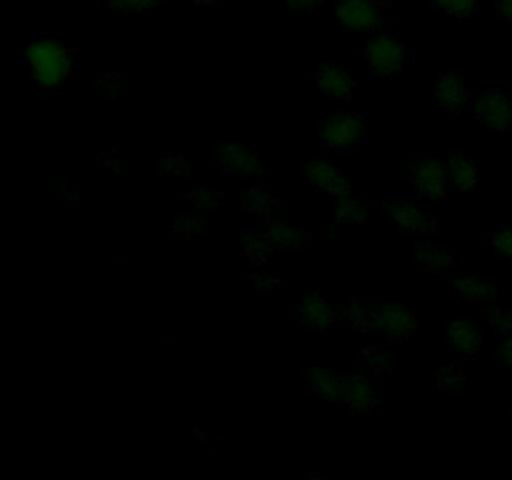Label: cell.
I'll return each mask as SVG.
<instances>
[{"instance_id": "28", "label": "cell", "mask_w": 512, "mask_h": 480, "mask_svg": "<svg viewBox=\"0 0 512 480\" xmlns=\"http://www.w3.org/2000/svg\"><path fill=\"white\" fill-rule=\"evenodd\" d=\"M185 200H190V203L200 210L218 208V205H223V193H218V190L213 188H195L185 195Z\"/></svg>"}, {"instance_id": "9", "label": "cell", "mask_w": 512, "mask_h": 480, "mask_svg": "<svg viewBox=\"0 0 512 480\" xmlns=\"http://www.w3.org/2000/svg\"><path fill=\"white\" fill-rule=\"evenodd\" d=\"M298 320L308 328L330 330L335 325H343V305L330 303L323 295H308L298 305Z\"/></svg>"}, {"instance_id": "1", "label": "cell", "mask_w": 512, "mask_h": 480, "mask_svg": "<svg viewBox=\"0 0 512 480\" xmlns=\"http://www.w3.org/2000/svg\"><path fill=\"white\" fill-rule=\"evenodd\" d=\"M310 385L315 393L328 398L330 403H340L355 413L378 415L383 410V395L373 388V380L365 375H340L335 370H310Z\"/></svg>"}, {"instance_id": "4", "label": "cell", "mask_w": 512, "mask_h": 480, "mask_svg": "<svg viewBox=\"0 0 512 480\" xmlns=\"http://www.w3.org/2000/svg\"><path fill=\"white\" fill-rule=\"evenodd\" d=\"M365 63H368L370 73L380 75V78H388V75L400 73L408 63V48H405L400 40L390 38V35L380 33L365 45L363 50Z\"/></svg>"}, {"instance_id": "34", "label": "cell", "mask_w": 512, "mask_h": 480, "mask_svg": "<svg viewBox=\"0 0 512 480\" xmlns=\"http://www.w3.org/2000/svg\"><path fill=\"white\" fill-rule=\"evenodd\" d=\"M498 363L512 368V333L498 343Z\"/></svg>"}, {"instance_id": "35", "label": "cell", "mask_w": 512, "mask_h": 480, "mask_svg": "<svg viewBox=\"0 0 512 480\" xmlns=\"http://www.w3.org/2000/svg\"><path fill=\"white\" fill-rule=\"evenodd\" d=\"M290 8H300V10H315L325 3V0H285Z\"/></svg>"}, {"instance_id": "24", "label": "cell", "mask_w": 512, "mask_h": 480, "mask_svg": "<svg viewBox=\"0 0 512 480\" xmlns=\"http://www.w3.org/2000/svg\"><path fill=\"white\" fill-rule=\"evenodd\" d=\"M335 220L338 223L363 225L368 223V208L355 198H350V195H345V198H338V203H335Z\"/></svg>"}, {"instance_id": "27", "label": "cell", "mask_w": 512, "mask_h": 480, "mask_svg": "<svg viewBox=\"0 0 512 480\" xmlns=\"http://www.w3.org/2000/svg\"><path fill=\"white\" fill-rule=\"evenodd\" d=\"M435 8L453 18H468L478 10V0H433Z\"/></svg>"}, {"instance_id": "19", "label": "cell", "mask_w": 512, "mask_h": 480, "mask_svg": "<svg viewBox=\"0 0 512 480\" xmlns=\"http://www.w3.org/2000/svg\"><path fill=\"white\" fill-rule=\"evenodd\" d=\"M278 205L280 200L275 198L273 190H270L268 185H253V188L245 190L243 195V213L250 215V218L268 220Z\"/></svg>"}, {"instance_id": "12", "label": "cell", "mask_w": 512, "mask_h": 480, "mask_svg": "<svg viewBox=\"0 0 512 480\" xmlns=\"http://www.w3.org/2000/svg\"><path fill=\"white\" fill-rule=\"evenodd\" d=\"M215 163L230 175H268L260 155L243 145H223L215 155Z\"/></svg>"}, {"instance_id": "13", "label": "cell", "mask_w": 512, "mask_h": 480, "mask_svg": "<svg viewBox=\"0 0 512 480\" xmlns=\"http://www.w3.org/2000/svg\"><path fill=\"white\" fill-rule=\"evenodd\" d=\"M388 218L410 233H433L438 228V218L428 208L408 200H395L388 205Z\"/></svg>"}, {"instance_id": "36", "label": "cell", "mask_w": 512, "mask_h": 480, "mask_svg": "<svg viewBox=\"0 0 512 480\" xmlns=\"http://www.w3.org/2000/svg\"><path fill=\"white\" fill-rule=\"evenodd\" d=\"M498 13L512 25V0H498Z\"/></svg>"}, {"instance_id": "31", "label": "cell", "mask_w": 512, "mask_h": 480, "mask_svg": "<svg viewBox=\"0 0 512 480\" xmlns=\"http://www.w3.org/2000/svg\"><path fill=\"white\" fill-rule=\"evenodd\" d=\"M205 230V220L198 218V215H180V218H175L173 223V233L178 235V238H193V235L203 233Z\"/></svg>"}, {"instance_id": "15", "label": "cell", "mask_w": 512, "mask_h": 480, "mask_svg": "<svg viewBox=\"0 0 512 480\" xmlns=\"http://www.w3.org/2000/svg\"><path fill=\"white\" fill-rule=\"evenodd\" d=\"M315 85L330 100H350L355 93L353 75L340 68H323L315 73Z\"/></svg>"}, {"instance_id": "33", "label": "cell", "mask_w": 512, "mask_h": 480, "mask_svg": "<svg viewBox=\"0 0 512 480\" xmlns=\"http://www.w3.org/2000/svg\"><path fill=\"white\" fill-rule=\"evenodd\" d=\"M250 280H253L255 290H258L260 295H270V293H275V290H280L285 285L280 278H258V275H253Z\"/></svg>"}, {"instance_id": "30", "label": "cell", "mask_w": 512, "mask_h": 480, "mask_svg": "<svg viewBox=\"0 0 512 480\" xmlns=\"http://www.w3.org/2000/svg\"><path fill=\"white\" fill-rule=\"evenodd\" d=\"M485 320H488V325L500 335V338L512 333V310L508 308H490L488 313H485Z\"/></svg>"}, {"instance_id": "3", "label": "cell", "mask_w": 512, "mask_h": 480, "mask_svg": "<svg viewBox=\"0 0 512 480\" xmlns=\"http://www.w3.org/2000/svg\"><path fill=\"white\" fill-rule=\"evenodd\" d=\"M388 20V0H345L338 5V25L350 33H370Z\"/></svg>"}, {"instance_id": "6", "label": "cell", "mask_w": 512, "mask_h": 480, "mask_svg": "<svg viewBox=\"0 0 512 480\" xmlns=\"http://www.w3.org/2000/svg\"><path fill=\"white\" fill-rule=\"evenodd\" d=\"M473 115L480 125L495 130V133H510L512 130V95L500 88H490L480 93L473 103Z\"/></svg>"}, {"instance_id": "37", "label": "cell", "mask_w": 512, "mask_h": 480, "mask_svg": "<svg viewBox=\"0 0 512 480\" xmlns=\"http://www.w3.org/2000/svg\"><path fill=\"white\" fill-rule=\"evenodd\" d=\"M195 3H198V5H218L220 0H195Z\"/></svg>"}, {"instance_id": "25", "label": "cell", "mask_w": 512, "mask_h": 480, "mask_svg": "<svg viewBox=\"0 0 512 480\" xmlns=\"http://www.w3.org/2000/svg\"><path fill=\"white\" fill-rule=\"evenodd\" d=\"M438 390H460L465 383H468V375H465L463 365L453 363L445 365V368L438 370Z\"/></svg>"}, {"instance_id": "32", "label": "cell", "mask_w": 512, "mask_h": 480, "mask_svg": "<svg viewBox=\"0 0 512 480\" xmlns=\"http://www.w3.org/2000/svg\"><path fill=\"white\" fill-rule=\"evenodd\" d=\"M163 170L175 178H188L190 175V163L183 153H168L163 158Z\"/></svg>"}, {"instance_id": "14", "label": "cell", "mask_w": 512, "mask_h": 480, "mask_svg": "<svg viewBox=\"0 0 512 480\" xmlns=\"http://www.w3.org/2000/svg\"><path fill=\"white\" fill-rule=\"evenodd\" d=\"M448 345L455 355L465 360L478 358L480 348H483V333L475 323L468 320H455L448 330Z\"/></svg>"}, {"instance_id": "16", "label": "cell", "mask_w": 512, "mask_h": 480, "mask_svg": "<svg viewBox=\"0 0 512 480\" xmlns=\"http://www.w3.org/2000/svg\"><path fill=\"white\" fill-rule=\"evenodd\" d=\"M450 290H453L455 295H460L463 300H468V303H485V300L498 298L495 285H490L488 280H480L478 275H453V278H450Z\"/></svg>"}, {"instance_id": "18", "label": "cell", "mask_w": 512, "mask_h": 480, "mask_svg": "<svg viewBox=\"0 0 512 480\" xmlns=\"http://www.w3.org/2000/svg\"><path fill=\"white\" fill-rule=\"evenodd\" d=\"M355 365H358V368L363 370L365 378L373 380V383H383L390 375V370H393L388 350L380 348V345H365V348L360 350L358 363Z\"/></svg>"}, {"instance_id": "20", "label": "cell", "mask_w": 512, "mask_h": 480, "mask_svg": "<svg viewBox=\"0 0 512 480\" xmlns=\"http://www.w3.org/2000/svg\"><path fill=\"white\" fill-rule=\"evenodd\" d=\"M240 253H243V258L250 260L253 265H263L273 258L275 243L270 240V235L265 233V230H250V233H245Z\"/></svg>"}, {"instance_id": "5", "label": "cell", "mask_w": 512, "mask_h": 480, "mask_svg": "<svg viewBox=\"0 0 512 480\" xmlns=\"http://www.w3.org/2000/svg\"><path fill=\"white\" fill-rule=\"evenodd\" d=\"M365 135H368V125L360 113H333L320 130L323 145L333 150L353 148V145L363 143Z\"/></svg>"}, {"instance_id": "8", "label": "cell", "mask_w": 512, "mask_h": 480, "mask_svg": "<svg viewBox=\"0 0 512 480\" xmlns=\"http://www.w3.org/2000/svg\"><path fill=\"white\" fill-rule=\"evenodd\" d=\"M410 185L425 198L440 200L448 193V165L435 160L433 155H418L410 165Z\"/></svg>"}, {"instance_id": "22", "label": "cell", "mask_w": 512, "mask_h": 480, "mask_svg": "<svg viewBox=\"0 0 512 480\" xmlns=\"http://www.w3.org/2000/svg\"><path fill=\"white\" fill-rule=\"evenodd\" d=\"M448 185L458 193H465V190H473L478 185V170L463 155H455V158L448 160Z\"/></svg>"}, {"instance_id": "26", "label": "cell", "mask_w": 512, "mask_h": 480, "mask_svg": "<svg viewBox=\"0 0 512 480\" xmlns=\"http://www.w3.org/2000/svg\"><path fill=\"white\" fill-rule=\"evenodd\" d=\"M113 10H120V13L128 15H148L158 8L163 0H105Z\"/></svg>"}, {"instance_id": "10", "label": "cell", "mask_w": 512, "mask_h": 480, "mask_svg": "<svg viewBox=\"0 0 512 480\" xmlns=\"http://www.w3.org/2000/svg\"><path fill=\"white\" fill-rule=\"evenodd\" d=\"M303 175L310 188L320 190V193L330 195V198H345V195H350L348 178L335 165L323 163V160H313V163L305 165Z\"/></svg>"}, {"instance_id": "21", "label": "cell", "mask_w": 512, "mask_h": 480, "mask_svg": "<svg viewBox=\"0 0 512 480\" xmlns=\"http://www.w3.org/2000/svg\"><path fill=\"white\" fill-rule=\"evenodd\" d=\"M263 230L270 235L275 248H298V245H303L308 240V230L285 223V220H268V225Z\"/></svg>"}, {"instance_id": "29", "label": "cell", "mask_w": 512, "mask_h": 480, "mask_svg": "<svg viewBox=\"0 0 512 480\" xmlns=\"http://www.w3.org/2000/svg\"><path fill=\"white\" fill-rule=\"evenodd\" d=\"M488 243L490 248L498 250L503 258H508L512 263V225H500V228H495L493 233L488 235Z\"/></svg>"}, {"instance_id": "7", "label": "cell", "mask_w": 512, "mask_h": 480, "mask_svg": "<svg viewBox=\"0 0 512 480\" xmlns=\"http://www.w3.org/2000/svg\"><path fill=\"white\" fill-rule=\"evenodd\" d=\"M375 313H378V330L388 343H403L418 328V315L408 305L385 303L375 298Z\"/></svg>"}, {"instance_id": "17", "label": "cell", "mask_w": 512, "mask_h": 480, "mask_svg": "<svg viewBox=\"0 0 512 480\" xmlns=\"http://www.w3.org/2000/svg\"><path fill=\"white\" fill-rule=\"evenodd\" d=\"M343 325H348L355 333H373L378 330V313H375V298H370L368 303H360L358 298H353L350 303L343 305Z\"/></svg>"}, {"instance_id": "11", "label": "cell", "mask_w": 512, "mask_h": 480, "mask_svg": "<svg viewBox=\"0 0 512 480\" xmlns=\"http://www.w3.org/2000/svg\"><path fill=\"white\" fill-rule=\"evenodd\" d=\"M433 103L440 110H448V113H465L468 108H473V95L470 90L460 83L458 75L443 73L438 75L433 85Z\"/></svg>"}, {"instance_id": "23", "label": "cell", "mask_w": 512, "mask_h": 480, "mask_svg": "<svg viewBox=\"0 0 512 480\" xmlns=\"http://www.w3.org/2000/svg\"><path fill=\"white\" fill-rule=\"evenodd\" d=\"M455 263L453 255L445 248H438V245H418V255H415V265L423 273H435V270H445Z\"/></svg>"}, {"instance_id": "2", "label": "cell", "mask_w": 512, "mask_h": 480, "mask_svg": "<svg viewBox=\"0 0 512 480\" xmlns=\"http://www.w3.org/2000/svg\"><path fill=\"white\" fill-rule=\"evenodd\" d=\"M25 63L38 88L53 90L68 83L75 68V55L58 40H35L25 50Z\"/></svg>"}]
</instances>
